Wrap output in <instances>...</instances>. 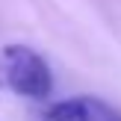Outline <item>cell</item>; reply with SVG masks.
Returning a JSON list of instances; mask_svg holds the SVG:
<instances>
[{
	"label": "cell",
	"mask_w": 121,
	"mask_h": 121,
	"mask_svg": "<svg viewBox=\"0 0 121 121\" xmlns=\"http://www.w3.org/2000/svg\"><path fill=\"white\" fill-rule=\"evenodd\" d=\"M6 89L18 98H30V100L47 98L53 89L47 62L24 44L0 47V92Z\"/></svg>",
	"instance_id": "1"
},
{
	"label": "cell",
	"mask_w": 121,
	"mask_h": 121,
	"mask_svg": "<svg viewBox=\"0 0 121 121\" xmlns=\"http://www.w3.org/2000/svg\"><path fill=\"white\" fill-rule=\"evenodd\" d=\"M35 121H121V112L98 98H68L41 109Z\"/></svg>",
	"instance_id": "2"
}]
</instances>
